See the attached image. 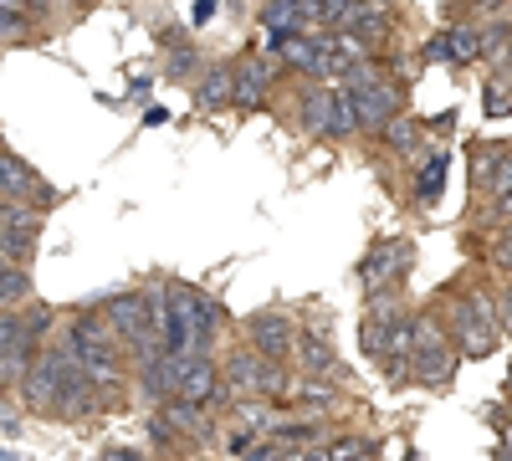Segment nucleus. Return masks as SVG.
<instances>
[{
  "label": "nucleus",
  "instance_id": "9b49d317",
  "mask_svg": "<svg viewBox=\"0 0 512 461\" xmlns=\"http://www.w3.org/2000/svg\"><path fill=\"white\" fill-rule=\"evenodd\" d=\"M0 200H31V205H47L52 185H41V175L11 149H0Z\"/></svg>",
  "mask_w": 512,
  "mask_h": 461
},
{
  "label": "nucleus",
  "instance_id": "20e7f679",
  "mask_svg": "<svg viewBox=\"0 0 512 461\" xmlns=\"http://www.w3.org/2000/svg\"><path fill=\"white\" fill-rule=\"evenodd\" d=\"M451 344H456V339L441 328V318L415 313V369H410V380L441 390L451 374H456V349H451Z\"/></svg>",
  "mask_w": 512,
  "mask_h": 461
},
{
  "label": "nucleus",
  "instance_id": "f8f14e48",
  "mask_svg": "<svg viewBox=\"0 0 512 461\" xmlns=\"http://www.w3.org/2000/svg\"><path fill=\"white\" fill-rule=\"evenodd\" d=\"M472 180H477V195H482V200H502V195L512 190V144L477 149Z\"/></svg>",
  "mask_w": 512,
  "mask_h": 461
},
{
  "label": "nucleus",
  "instance_id": "2f4dec72",
  "mask_svg": "<svg viewBox=\"0 0 512 461\" xmlns=\"http://www.w3.org/2000/svg\"><path fill=\"white\" fill-rule=\"evenodd\" d=\"M492 216H497V221H507V216H512V190H507L502 200H492Z\"/></svg>",
  "mask_w": 512,
  "mask_h": 461
},
{
  "label": "nucleus",
  "instance_id": "f704fd0d",
  "mask_svg": "<svg viewBox=\"0 0 512 461\" xmlns=\"http://www.w3.org/2000/svg\"><path fill=\"white\" fill-rule=\"evenodd\" d=\"M502 236H512V216H507V221H502Z\"/></svg>",
  "mask_w": 512,
  "mask_h": 461
},
{
  "label": "nucleus",
  "instance_id": "cd10ccee",
  "mask_svg": "<svg viewBox=\"0 0 512 461\" xmlns=\"http://www.w3.org/2000/svg\"><path fill=\"white\" fill-rule=\"evenodd\" d=\"M364 451H369V446H364L359 436H349V441H333V446H328V461H364Z\"/></svg>",
  "mask_w": 512,
  "mask_h": 461
},
{
  "label": "nucleus",
  "instance_id": "a878e982",
  "mask_svg": "<svg viewBox=\"0 0 512 461\" xmlns=\"http://www.w3.org/2000/svg\"><path fill=\"white\" fill-rule=\"evenodd\" d=\"M487 262H492L497 272H507V277H512V236H497V241L487 246Z\"/></svg>",
  "mask_w": 512,
  "mask_h": 461
},
{
  "label": "nucleus",
  "instance_id": "f3484780",
  "mask_svg": "<svg viewBox=\"0 0 512 461\" xmlns=\"http://www.w3.org/2000/svg\"><path fill=\"white\" fill-rule=\"evenodd\" d=\"M354 134H364L359 108H354V93L344 88V82H333V123H328V139H354Z\"/></svg>",
  "mask_w": 512,
  "mask_h": 461
},
{
  "label": "nucleus",
  "instance_id": "0eeeda50",
  "mask_svg": "<svg viewBox=\"0 0 512 461\" xmlns=\"http://www.w3.org/2000/svg\"><path fill=\"white\" fill-rule=\"evenodd\" d=\"M410 267H415V246H410L405 236H384V241H374V246L364 251V262H359V282H364V292L384 298V292H390Z\"/></svg>",
  "mask_w": 512,
  "mask_h": 461
},
{
  "label": "nucleus",
  "instance_id": "f257e3e1",
  "mask_svg": "<svg viewBox=\"0 0 512 461\" xmlns=\"http://www.w3.org/2000/svg\"><path fill=\"white\" fill-rule=\"evenodd\" d=\"M21 400L26 410H41V415H62V421H82V415H98L108 400H103V385L82 369L67 344H47L36 349L26 380H21Z\"/></svg>",
  "mask_w": 512,
  "mask_h": 461
},
{
  "label": "nucleus",
  "instance_id": "6ab92c4d",
  "mask_svg": "<svg viewBox=\"0 0 512 461\" xmlns=\"http://www.w3.org/2000/svg\"><path fill=\"white\" fill-rule=\"evenodd\" d=\"M446 170H451V159H446V154H431V159H425V170L415 175L410 200H415V205H436V200H441V185H446Z\"/></svg>",
  "mask_w": 512,
  "mask_h": 461
},
{
  "label": "nucleus",
  "instance_id": "412c9836",
  "mask_svg": "<svg viewBox=\"0 0 512 461\" xmlns=\"http://www.w3.org/2000/svg\"><path fill=\"white\" fill-rule=\"evenodd\" d=\"M446 36H451V62H456V67L487 57V31H482V26H451Z\"/></svg>",
  "mask_w": 512,
  "mask_h": 461
},
{
  "label": "nucleus",
  "instance_id": "423d86ee",
  "mask_svg": "<svg viewBox=\"0 0 512 461\" xmlns=\"http://www.w3.org/2000/svg\"><path fill=\"white\" fill-rule=\"evenodd\" d=\"M36 349H41V339H36V328L26 323V313L21 308H0V390H21Z\"/></svg>",
  "mask_w": 512,
  "mask_h": 461
},
{
  "label": "nucleus",
  "instance_id": "c9c22d12",
  "mask_svg": "<svg viewBox=\"0 0 512 461\" xmlns=\"http://www.w3.org/2000/svg\"><path fill=\"white\" fill-rule=\"evenodd\" d=\"M502 62H507V72H512V47H507V57H502Z\"/></svg>",
  "mask_w": 512,
  "mask_h": 461
},
{
  "label": "nucleus",
  "instance_id": "72a5a7b5",
  "mask_svg": "<svg viewBox=\"0 0 512 461\" xmlns=\"http://www.w3.org/2000/svg\"><path fill=\"white\" fill-rule=\"evenodd\" d=\"M6 11H36V0H0Z\"/></svg>",
  "mask_w": 512,
  "mask_h": 461
},
{
  "label": "nucleus",
  "instance_id": "c85d7f7f",
  "mask_svg": "<svg viewBox=\"0 0 512 461\" xmlns=\"http://www.w3.org/2000/svg\"><path fill=\"white\" fill-rule=\"evenodd\" d=\"M487 113H512V88L507 82H487Z\"/></svg>",
  "mask_w": 512,
  "mask_h": 461
},
{
  "label": "nucleus",
  "instance_id": "ddd939ff",
  "mask_svg": "<svg viewBox=\"0 0 512 461\" xmlns=\"http://www.w3.org/2000/svg\"><path fill=\"white\" fill-rule=\"evenodd\" d=\"M221 374H226V390H231V395H262L267 359L256 354L251 344H236V349L221 359Z\"/></svg>",
  "mask_w": 512,
  "mask_h": 461
},
{
  "label": "nucleus",
  "instance_id": "9d476101",
  "mask_svg": "<svg viewBox=\"0 0 512 461\" xmlns=\"http://www.w3.org/2000/svg\"><path fill=\"white\" fill-rule=\"evenodd\" d=\"M349 88V82H344ZM354 93V108H359V123H364V134H379L384 123H390L395 113H405L400 103V88L395 82H364V88H349Z\"/></svg>",
  "mask_w": 512,
  "mask_h": 461
},
{
  "label": "nucleus",
  "instance_id": "a211bd4d",
  "mask_svg": "<svg viewBox=\"0 0 512 461\" xmlns=\"http://www.w3.org/2000/svg\"><path fill=\"white\" fill-rule=\"evenodd\" d=\"M384 149L390 154H420V123L415 118H405V113H395L390 123H384V129L374 134Z\"/></svg>",
  "mask_w": 512,
  "mask_h": 461
},
{
  "label": "nucleus",
  "instance_id": "c756f323",
  "mask_svg": "<svg viewBox=\"0 0 512 461\" xmlns=\"http://www.w3.org/2000/svg\"><path fill=\"white\" fill-rule=\"evenodd\" d=\"M425 57H431V62H451V36L436 31L431 41H425Z\"/></svg>",
  "mask_w": 512,
  "mask_h": 461
},
{
  "label": "nucleus",
  "instance_id": "f03ea898",
  "mask_svg": "<svg viewBox=\"0 0 512 461\" xmlns=\"http://www.w3.org/2000/svg\"><path fill=\"white\" fill-rule=\"evenodd\" d=\"M62 344H67V354L103 385V395H113V390L123 385V339L113 333V323L103 318V308L72 313V318L62 323Z\"/></svg>",
  "mask_w": 512,
  "mask_h": 461
},
{
  "label": "nucleus",
  "instance_id": "393cba45",
  "mask_svg": "<svg viewBox=\"0 0 512 461\" xmlns=\"http://www.w3.org/2000/svg\"><path fill=\"white\" fill-rule=\"evenodd\" d=\"M21 36H26V11L0 6V41H21Z\"/></svg>",
  "mask_w": 512,
  "mask_h": 461
},
{
  "label": "nucleus",
  "instance_id": "5701e85b",
  "mask_svg": "<svg viewBox=\"0 0 512 461\" xmlns=\"http://www.w3.org/2000/svg\"><path fill=\"white\" fill-rule=\"evenodd\" d=\"M169 41V62H164V72L175 77V82H185V77H195V67H200V52L190 47L185 36H164Z\"/></svg>",
  "mask_w": 512,
  "mask_h": 461
},
{
  "label": "nucleus",
  "instance_id": "7ed1b4c3",
  "mask_svg": "<svg viewBox=\"0 0 512 461\" xmlns=\"http://www.w3.org/2000/svg\"><path fill=\"white\" fill-rule=\"evenodd\" d=\"M497 333H502V308L487 287H466L451 298V339L466 359H482L492 354L497 344Z\"/></svg>",
  "mask_w": 512,
  "mask_h": 461
},
{
  "label": "nucleus",
  "instance_id": "473e14b6",
  "mask_svg": "<svg viewBox=\"0 0 512 461\" xmlns=\"http://www.w3.org/2000/svg\"><path fill=\"white\" fill-rule=\"evenodd\" d=\"M472 11H497V6H507V0H466Z\"/></svg>",
  "mask_w": 512,
  "mask_h": 461
},
{
  "label": "nucleus",
  "instance_id": "e433bc0d",
  "mask_svg": "<svg viewBox=\"0 0 512 461\" xmlns=\"http://www.w3.org/2000/svg\"><path fill=\"white\" fill-rule=\"evenodd\" d=\"M451 6H466V0H451Z\"/></svg>",
  "mask_w": 512,
  "mask_h": 461
},
{
  "label": "nucleus",
  "instance_id": "2eb2a0df",
  "mask_svg": "<svg viewBox=\"0 0 512 461\" xmlns=\"http://www.w3.org/2000/svg\"><path fill=\"white\" fill-rule=\"evenodd\" d=\"M195 103H200V108H226V103H236V67H231V62H210V67L195 77Z\"/></svg>",
  "mask_w": 512,
  "mask_h": 461
},
{
  "label": "nucleus",
  "instance_id": "4be33fe9",
  "mask_svg": "<svg viewBox=\"0 0 512 461\" xmlns=\"http://www.w3.org/2000/svg\"><path fill=\"white\" fill-rule=\"evenodd\" d=\"M262 26L267 31H308L303 0H267V6H262Z\"/></svg>",
  "mask_w": 512,
  "mask_h": 461
},
{
  "label": "nucleus",
  "instance_id": "39448f33",
  "mask_svg": "<svg viewBox=\"0 0 512 461\" xmlns=\"http://www.w3.org/2000/svg\"><path fill=\"white\" fill-rule=\"evenodd\" d=\"M103 318L113 323V333L123 339V349H128V354H144V349H154V344H159L149 292H113V298L103 303Z\"/></svg>",
  "mask_w": 512,
  "mask_h": 461
},
{
  "label": "nucleus",
  "instance_id": "bb28decb",
  "mask_svg": "<svg viewBox=\"0 0 512 461\" xmlns=\"http://www.w3.org/2000/svg\"><path fill=\"white\" fill-rule=\"evenodd\" d=\"M277 441L282 446H313L318 441V426H277Z\"/></svg>",
  "mask_w": 512,
  "mask_h": 461
},
{
  "label": "nucleus",
  "instance_id": "7c9ffc66",
  "mask_svg": "<svg viewBox=\"0 0 512 461\" xmlns=\"http://www.w3.org/2000/svg\"><path fill=\"white\" fill-rule=\"evenodd\" d=\"M98 461H144V456H139L134 446H113V451H103Z\"/></svg>",
  "mask_w": 512,
  "mask_h": 461
},
{
  "label": "nucleus",
  "instance_id": "dca6fc26",
  "mask_svg": "<svg viewBox=\"0 0 512 461\" xmlns=\"http://www.w3.org/2000/svg\"><path fill=\"white\" fill-rule=\"evenodd\" d=\"M297 364H303L308 374H338V349H333V333L323 328H308V333H297Z\"/></svg>",
  "mask_w": 512,
  "mask_h": 461
},
{
  "label": "nucleus",
  "instance_id": "1a4fd4ad",
  "mask_svg": "<svg viewBox=\"0 0 512 461\" xmlns=\"http://www.w3.org/2000/svg\"><path fill=\"white\" fill-rule=\"evenodd\" d=\"M277 77H282V57H277V52L241 57V62H236V103H241V108H256V103L272 93Z\"/></svg>",
  "mask_w": 512,
  "mask_h": 461
},
{
  "label": "nucleus",
  "instance_id": "b1692460",
  "mask_svg": "<svg viewBox=\"0 0 512 461\" xmlns=\"http://www.w3.org/2000/svg\"><path fill=\"white\" fill-rule=\"evenodd\" d=\"M297 400H303L308 410H328V405L338 400V390H333V385H323V374H308V380L297 385Z\"/></svg>",
  "mask_w": 512,
  "mask_h": 461
},
{
  "label": "nucleus",
  "instance_id": "aec40b11",
  "mask_svg": "<svg viewBox=\"0 0 512 461\" xmlns=\"http://www.w3.org/2000/svg\"><path fill=\"white\" fill-rule=\"evenodd\" d=\"M31 298V272L11 257H0V308H16Z\"/></svg>",
  "mask_w": 512,
  "mask_h": 461
},
{
  "label": "nucleus",
  "instance_id": "6e6552de",
  "mask_svg": "<svg viewBox=\"0 0 512 461\" xmlns=\"http://www.w3.org/2000/svg\"><path fill=\"white\" fill-rule=\"evenodd\" d=\"M246 344L262 354V359H292L297 354V323L282 313V308H262L246 318Z\"/></svg>",
  "mask_w": 512,
  "mask_h": 461
},
{
  "label": "nucleus",
  "instance_id": "4468645a",
  "mask_svg": "<svg viewBox=\"0 0 512 461\" xmlns=\"http://www.w3.org/2000/svg\"><path fill=\"white\" fill-rule=\"evenodd\" d=\"M333 123V82H308L303 98H297V129L308 139H328Z\"/></svg>",
  "mask_w": 512,
  "mask_h": 461
}]
</instances>
